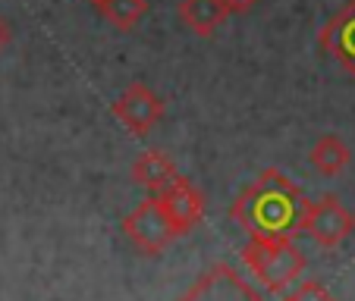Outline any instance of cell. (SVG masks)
Returning a JSON list of instances; mask_svg holds the SVG:
<instances>
[{
	"label": "cell",
	"instance_id": "6da1fadb",
	"mask_svg": "<svg viewBox=\"0 0 355 301\" xmlns=\"http://www.w3.org/2000/svg\"><path fill=\"white\" fill-rule=\"evenodd\" d=\"M311 201L280 170H264L233 201L230 217L248 232V239L286 241L302 232Z\"/></svg>",
	"mask_w": 355,
	"mask_h": 301
},
{
	"label": "cell",
	"instance_id": "7a4b0ae2",
	"mask_svg": "<svg viewBox=\"0 0 355 301\" xmlns=\"http://www.w3.org/2000/svg\"><path fill=\"white\" fill-rule=\"evenodd\" d=\"M242 261H245L248 273L255 276L268 292H283L305 270V255L293 245V239H286V241L252 239L242 248Z\"/></svg>",
	"mask_w": 355,
	"mask_h": 301
},
{
	"label": "cell",
	"instance_id": "3957f363",
	"mask_svg": "<svg viewBox=\"0 0 355 301\" xmlns=\"http://www.w3.org/2000/svg\"><path fill=\"white\" fill-rule=\"evenodd\" d=\"M123 232H126V239L139 248L141 255H161L164 248L176 239V232H173V226H170L167 214H164L157 194L145 198L139 208L123 220Z\"/></svg>",
	"mask_w": 355,
	"mask_h": 301
},
{
	"label": "cell",
	"instance_id": "277c9868",
	"mask_svg": "<svg viewBox=\"0 0 355 301\" xmlns=\"http://www.w3.org/2000/svg\"><path fill=\"white\" fill-rule=\"evenodd\" d=\"M352 229H355V217L343 208L336 194H324L321 201H311L305 223H302V232L315 239L321 248L343 245L352 235Z\"/></svg>",
	"mask_w": 355,
	"mask_h": 301
},
{
	"label": "cell",
	"instance_id": "5b68a950",
	"mask_svg": "<svg viewBox=\"0 0 355 301\" xmlns=\"http://www.w3.org/2000/svg\"><path fill=\"white\" fill-rule=\"evenodd\" d=\"M180 301H264V295L242 280L230 264H214L208 273L195 280V286Z\"/></svg>",
	"mask_w": 355,
	"mask_h": 301
},
{
	"label": "cell",
	"instance_id": "8992f818",
	"mask_svg": "<svg viewBox=\"0 0 355 301\" xmlns=\"http://www.w3.org/2000/svg\"><path fill=\"white\" fill-rule=\"evenodd\" d=\"M114 116L129 129L132 135H148L164 116V100L141 82H132L126 91L116 98Z\"/></svg>",
	"mask_w": 355,
	"mask_h": 301
},
{
	"label": "cell",
	"instance_id": "52a82bcc",
	"mask_svg": "<svg viewBox=\"0 0 355 301\" xmlns=\"http://www.w3.org/2000/svg\"><path fill=\"white\" fill-rule=\"evenodd\" d=\"M157 201H161V208H164V214H167L176 235L192 232L201 223V217H205V198H201V192L186 176H180L170 188H164V192L157 194Z\"/></svg>",
	"mask_w": 355,
	"mask_h": 301
},
{
	"label": "cell",
	"instance_id": "ba28073f",
	"mask_svg": "<svg viewBox=\"0 0 355 301\" xmlns=\"http://www.w3.org/2000/svg\"><path fill=\"white\" fill-rule=\"evenodd\" d=\"M318 41H321L324 54H330L349 75H355V0H349L346 7L321 28Z\"/></svg>",
	"mask_w": 355,
	"mask_h": 301
},
{
	"label": "cell",
	"instance_id": "9c48e42d",
	"mask_svg": "<svg viewBox=\"0 0 355 301\" xmlns=\"http://www.w3.org/2000/svg\"><path fill=\"white\" fill-rule=\"evenodd\" d=\"M132 179L139 182L141 188H148L151 194H161L164 188H170L180 179V170H176L173 161H170L167 154H161V151H145V154L132 163Z\"/></svg>",
	"mask_w": 355,
	"mask_h": 301
},
{
	"label": "cell",
	"instance_id": "30bf717a",
	"mask_svg": "<svg viewBox=\"0 0 355 301\" xmlns=\"http://www.w3.org/2000/svg\"><path fill=\"white\" fill-rule=\"evenodd\" d=\"M227 16L230 13L223 7V0H182L180 3V19L195 35H211Z\"/></svg>",
	"mask_w": 355,
	"mask_h": 301
},
{
	"label": "cell",
	"instance_id": "8fae6325",
	"mask_svg": "<svg viewBox=\"0 0 355 301\" xmlns=\"http://www.w3.org/2000/svg\"><path fill=\"white\" fill-rule=\"evenodd\" d=\"M349 157H352L349 154V145L340 135H321L315 141V147H311L309 161L321 176H340L349 167Z\"/></svg>",
	"mask_w": 355,
	"mask_h": 301
},
{
	"label": "cell",
	"instance_id": "7c38bea8",
	"mask_svg": "<svg viewBox=\"0 0 355 301\" xmlns=\"http://www.w3.org/2000/svg\"><path fill=\"white\" fill-rule=\"evenodd\" d=\"M98 10L107 16L116 28L129 32V28H135L141 22V16H145V10H148V0H104Z\"/></svg>",
	"mask_w": 355,
	"mask_h": 301
},
{
	"label": "cell",
	"instance_id": "4fadbf2b",
	"mask_svg": "<svg viewBox=\"0 0 355 301\" xmlns=\"http://www.w3.org/2000/svg\"><path fill=\"white\" fill-rule=\"evenodd\" d=\"M289 301H336V298L324 286H318V282H302V286L289 295Z\"/></svg>",
	"mask_w": 355,
	"mask_h": 301
},
{
	"label": "cell",
	"instance_id": "5bb4252c",
	"mask_svg": "<svg viewBox=\"0 0 355 301\" xmlns=\"http://www.w3.org/2000/svg\"><path fill=\"white\" fill-rule=\"evenodd\" d=\"M258 0H223V7L227 13H248V10H255Z\"/></svg>",
	"mask_w": 355,
	"mask_h": 301
},
{
	"label": "cell",
	"instance_id": "9a60e30c",
	"mask_svg": "<svg viewBox=\"0 0 355 301\" xmlns=\"http://www.w3.org/2000/svg\"><path fill=\"white\" fill-rule=\"evenodd\" d=\"M10 44V26H7V19L0 16V51Z\"/></svg>",
	"mask_w": 355,
	"mask_h": 301
},
{
	"label": "cell",
	"instance_id": "2e32d148",
	"mask_svg": "<svg viewBox=\"0 0 355 301\" xmlns=\"http://www.w3.org/2000/svg\"><path fill=\"white\" fill-rule=\"evenodd\" d=\"M92 3H94V7H101V3H104V0H92Z\"/></svg>",
	"mask_w": 355,
	"mask_h": 301
},
{
	"label": "cell",
	"instance_id": "e0dca14e",
	"mask_svg": "<svg viewBox=\"0 0 355 301\" xmlns=\"http://www.w3.org/2000/svg\"><path fill=\"white\" fill-rule=\"evenodd\" d=\"M286 301H289V298H286Z\"/></svg>",
	"mask_w": 355,
	"mask_h": 301
}]
</instances>
